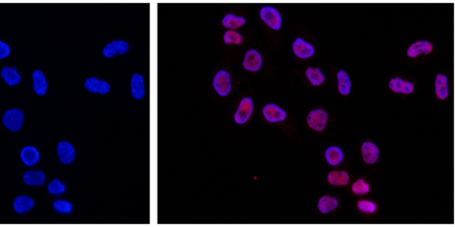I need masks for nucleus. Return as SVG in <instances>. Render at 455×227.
Segmentation results:
<instances>
[{"label":"nucleus","mask_w":455,"mask_h":227,"mask_svg":"<svg viewBox=\"0 0 455 227\" xmlns=\"http://www.w3.org/2000/svg\"><path fill=\"white\" fill-rule=\"evenodd\" d=\"M213 87L219 96H228L232 90V79L230 74L225 70H220L213 79Z\"/></svg>","instance_id":"1"},{"label":"nucleus","mask_w":455,"mask_h":227,"mask_svg":"<svg viewBox=\"0 0 455 227\" xmlns=\"http://www.w3.org/2000/svg\"><path fill=\"white\" fill-rule=\"evenodd\" d=\"M261 19L273 30H280L282 27V16L280 12L272 6H264L260 10Z\"/></svg>","instance_id":"2"},{"label":"nucleus","mask_w":455,"mask_h":227,"mask_svg":"<svg viewBox=\"0 0 455 227\" xmlns=\"http://www.w3.org/2000/svg\"><path fill=\"white\" fill-rule=\"evenodd\" d=\"M253 111H254L253 100L249 97L242 99V101L239 104L238 110L236 111V113L234 115V121L238 125L246 124L249 121V119L251 118Z\"/></svg>","instance_id":"3"},{"label":"nucleus","mask_w":455,"mask_h":227,"mask_svg":"<svg viewBox=\"0 0 455 227\" xmlns=\"http://www.w3.org/2000/svg\"><path fill=\"white\" fill-rule=\"evenodd\" d=\"M329 120L328 113L323 109L313 110L309 113L307 122L310 128L315 130L316 132H323L327 126Z\"/></svg>","instance_id":"4"},{"label":"nucleus","mask_w":455,"mask_h":227,"mask_svg":"<svg viewBox=\"0 0 455 227\" xmlns=\"http://www.w3.org/2000/svg\"><path fill=\"white\" fill-rule=\"evenodd\" d=\"M24 121V114L19 109H12L5 112L3 115L4 126L12 132H18Z\"/></svg>","instance_id":"5"},{"label":"nucleus","mask_w":455,"mask_h":227,"mask_svg":"<svg viewBox=\"0 0 455 227\" xmlns=\"http://www.w3.org/2000/svg\"><path fill=\"white\" fill-rule=\"evenodd\" d=\"M129 50H130V46H129L128 42H126L125 40H115V41L108 43L104 47L102 53H103L104 57L111 59L115 55H121V56L125 55L129 52Z\"/></svg>","instance_id":"6"},{"label":"nucleus","mask_w":455,"mask_h":227,"mask_svg":"<svg viewBox=\"0 0 455 227\" xmlns=\"http://www.w3.org/2000/svg\"><path fill=\"white\" fill-rule=\"evenodd\" d=\"M263 66V57L262 55L255 49H250L246 52L244 61H243V67L245 70L250 71V72H257L259 71Z\"/></svg>","instance_id":"7"},{"label":"nucleus","mask_w":455,"mask_h":227,"mask_svg":"<svg viewBox=\"0 0 455 227\" xmlns=\"http://www.w3.org/2000/svg\"><path fill=\"white\" fill-rule=\"evenodd\" d=\"M263 116L269 123H279L287 119V112L275 104H268L263 109Z\"/></svg>","instance_id":"8"},{"label":"nucleus","mask_w":455,"mask_h":227,"mask_svg":"<svg viewBox=\"0 0 455 227\" xmlns=\"http://www.w3.org/2000/svg\"><path fill=\"white\" fill-rule=\"evenodd\" d=\"M131 88V95L134 100L140 101L144 99L146 95V88H145V80L141 74L134 73L131 77L130 82Z\"/></svg>","instance_id":"9"},{"label":"nucleus","mask_w":455,"mask_h":227,"mask_svg":"<svg viewBox=\"0 0 455 227\" xmlns=\"http://www.w3.org/2000/svg\"><path fill=\"white\" fill-rule=\"evenodd\" d=\"M293 51L295 55L301 59L311 58L315 54L314 46L300 37L297 38L293 43Z\"/></svg>","instance_id":"10"},{"label":"nucleus","mask_w":455,"mask_h":227,"mask_svg":"<svg viewBox=\"0 0 455 227\" xmlns=\"http://www.w3.org/2000/svg\"><path fill=\"white\" fill-rule=\"evenodd\" d=\"M57 154L60 162L63 165H70L75 159V149L68 142H60L57 146Z\"/></svg>","instance_id":"11"},{"label":"nucleus","mask_w":455,"mask_h":227,"mask_svg":"<svg viewBox=\"0 0 455 227\" xmlns=\"http://www.w3.org/2000/svg\"><path fill=\"white\" fill-rule=\"evenodd\" d=\"M85 89L90 92V93H97V94H101V95H105V94H108L111 90V86L108 82L106 81H100L99 79L95 78V77H91V78H88L86 81H85Z\"/></svg>","instance_id":"12"},{"label":"nucleus","mask_w":455,"mask_h":227,"mask_svg":"<svg viewBox=\"0 0 455 227\" xmlns=\"http://www.w3.org/2000/svg\"><path fill=\"white\" fill-rule=\"evenodd\" d=\"M362 154L366 164L374 165L380 158L379 148L372 142H365L362 146Z\"/></svg>","instance_id":"13"},{"label":"nucleus","mask_w":455,"mask_h":227,"mask_svg":"<svg viewBox=\"0 0 455 227\" xmlns=\"http://www.w3.org/2000/svg\"><path fill=\"white\" fill-rule=\"evenodd\" d=\"M434 50V46L429 41H418L410 46L408 50V56L411 58H417L419 55L431 54Z\"/></svg>","instance_id":"14"},{"label":"nucleus","mask_w":455,"mask_h":227,"mask_svg":"<svg viewBox=\"0 0 455 227\" xmlns=\"http://www.w3.org/2000/svg\"><path fill=\"white\" fill-rule=\"evenodd\" d=\"M390 88L395 93H402V94H412L415 91V85L412 82L404 81L401 78H394L390 81L389 84Z\"/></svg>","instance_id":"15"},{"label":"nucleus","mask_w":455,"mask_h":227,"mask_svg":"<svg viewBox=\"0 0 455 227\" xmlns=\"http://www.w3.org/2000/svg\"><path fill=\"white\" fill-rule=\"evenodd\" d=\"M436 94L441 100H446L449 97V80L448 77L443 74H438L436 79Z\"/></svg>","instance_id":"16"},{"label":"nucleus","mask_w":455,"mask_h":227,"mask_svg":"<svg viewBox=\"0 0 455 227\" xmlns=\"http://www.w3.org/2000/svg\"><path fill=\"white\" fill-rule=\"evenodd\" d=\"M33 87L37 95L43 96L46 94L48 83L44 74L40 70H36L33 73Z\"/></svg>","instance_id":"17"},{"label":"nucleus","mask_w":455,"mask_h":227,"mask_svg":"<svg viewBox=\"0 0 455 227\" xmlns=\"http://www.w3.org/2000/svg\"><path fill=\"white\" fill-rule=\"evenodd\" d=\"M222 24L229 30H236L246 24V19L243 16H236L232 13H229L224 16Z\"/></svg>","instance_id":"18"},{"label":"nucleus","mask_w":455,"mask_h":227,"mask_svg":"<svg viewBox=\"0 0 455 227\" xmlns=\"http://www.w3.org/2000/svg\"><path fill=\"white\" fill-rule=\"evenodd\" d=\"M337 77H338L339 92L344 96L350 95L351 90H352V81H351L349 75L347 74V72L344 70H341L338 72Z\"/></svg>","instance_id":"19"},{"label":"nucleus","mask_w":455,"mask_h":227,"mask_svg":"<svg viewBox=\"0 0 455 227\" xmlns=\"http://www.w3.org/2000/svg\"><path fill=\"white\" fill-rule=\"evenodd\" d=\"M21 159L26 166L32 167L39 161V152L34 147H25L21 151Z\"/></svg>","instance_id":"20"},{"label":"nucleus","mask_w":455,"mask_h":227,"mask_svg":"<svg viewBox=\"0 0 455 227\" xmlns=\"http://www.w3.org/2000/svg\"><path fill=\"white\" fill-rule=\"evenodd\" d=\"M13 207L17 214L22 215V214L32 210V208L34 207V201L29 197L20 196L15 199Z\"/></svg>","instance_id":"21"},{"label":"nucleus","mask_w":455,"mask_h":227,"mask_svg":"<svg viewBox=\"0 0 455 227\" xmlns=\"http://www.w3.org/2000/svg\"><path fill=\"white\" fill-rule=\"evenodd\" d=\"M325 157L331 166L336 167V166H339L343 162L344 153L339 147H330L326 151Z\"/></svg>","instance_id":"22"},{"label":"nucleus","mask_w":455,"mask_h":227,"mask_svg":"<svg viewBox=\"0 0 455 227\" xmlns=\"http://www.w3.org/2000/svg\"><path fill=\"white\" fill-rule=\"evenodd\" d=\"M338 206H339L338 200L336 198H333L330 196H325V197L321 198L318 203V209L324 215L335 211L338 208Z\"/></svg>","instance_id":"23"},{"label":"nucleus","mask_w":455,"mask_h":227,"mask_svg":"<svg viewBox=\"0 0 455 227\" xmlns=\"http://www.w3.org/2000/svg\"><path fill=\"white\" fill-rule=\"evenodd\" d=\"M328 182L332 186L346 187L350 182V176L347 172H331L328 176Z\"/></svg>","instance_id":"24"},{"label":"nucleus","mask_w":455,"mask_h":227,"mask_svg":"<svg viewBox=\"0 0 455 227\" xmlns=\"http://www.w3.org/2000/svg\"><path fill=\"white\" fill-rule=\"evenodd\" d=\"M23 181L28 186H42L45 183V175L42 172L28 171L24 174Z\"/></svg>","instance_id":"25"},{"label":"nucleus","mask_w":455,"mask_h":227,"mask_svg":"<svg viewBox=\"0 0 455 227\" xmlns=\"http://www.w3.org/2000/svg\"><path fill=\"white\" fill-rule=\"evenodd\" d=\"M1 75L8 86H15L21 81L20 75L17 73L15 68H8L4 67L1 70Z\"/></svg>","instance_id":"26"},{"label":"nucleus","mask_w":455,"mask_h":227,"mask_svg":"<svg viewBox=\"0 0 455 227\" xmlns=\"http://www.w3.org/2000/svg\"><path fill=\"white\" fill-rule=\"evenodd\" d=\"M306 76L313 86H320L326 80V77L324 76V74L322 73L320 68L309 67L306 70Z\"/></svg>","instance_id":"27"},{"label":"nucleus","mask_w":455,"mask_h":227,"mask_svg":"<svg viewBox=\"0 0 455 227\" xmlns=\"http://www.w3.org/2000/svg\"><path fill=\"white\" fill-rule=\"evenodd\" d=\"M224 42L227 44V45H230V44H235V45H241L243 43V40H244V37L242 34H240L238 31L236 30H227L224 34Z\"/></svg>","instance_id":"28"},{"label":"nucleus","mask_w":455,"mask_h":227,"mask_svg":"<svg viewBox=\"0 0 455 227\" xmlns=\"http://www.w3.org/2000/svg\"><path fill=\"white\" fill-rule=\"evenodd\" d=\"M53 207L57 213L62 214V215H69L73 210L72 204H70L69 202H66V201H55L53 204Z\"/></svg>","instance_id":"29"},{"label":"nucleus","mask_w":455,"mask_h":227,"mask_svg":"<svg viewBox=\"0 0 455 227\" xmlns=\"http://www.w3.org/2000/svg\"><path fill=\"white\" fill-rule=\"evenodd\" d=\"M65 191H66V187L64 184H62L60 182V180H53L48 186V192L51 195L60 196V195L64 194Z\"/></svg>","instance_id":"30"},{"label":"nucleus","mask_w":455,"mask_h":227,"mask_svg":"<svg viewBox=\"0 0 455 227\" xmlns=\"http://www.w3.org/2000/svg\"><path fill=\"white\" fill-rule=\"evenodd\" d=\"M371 187L369 184H367L364 180H358L352 187V191L356 195H366L370 192Z\"/></svg>","instance_id":"31"},{"label":"nucleus","mask_w":455,"mask_h":227,"mask_svg":"<svg viewBox=\"0 0 455 227\" xmlns=\"http://www.w3.org/2000/svg\"><path fill=\"white\" fill-rule=\"evenodd\" d=\"M358 209L365 213V214H369V215H373L377 212V205L373 202H369V201H360L358 203Z\"/></svg>","instance_id":"32"},{"label":"nucleus","mask_w":455,"mask_h":227,"mask_svg":"<svg viewBox=\"0 0 455 227\" xmlns=\"http://www.w3.org/2000/svg\"><path fill=\"white\" fill-rule=\"evenodd\" d=\"M10 52H11L10 47L7 44H5V43L0 41V59L8 57Z\"/></svg>","instance_id":"33"}]
</instances>
